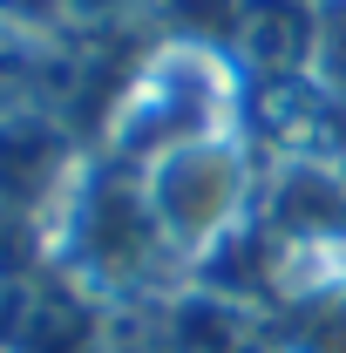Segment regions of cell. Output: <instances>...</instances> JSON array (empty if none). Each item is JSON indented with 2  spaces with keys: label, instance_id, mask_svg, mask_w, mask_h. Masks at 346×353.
<instances>
[{
  "label": "cell",
  "instance_id": "1",
  "mask_svg": "<svg viewBox=\"0 0 346 353\" xmlns=\"http://www.w3.org/2000/svg\"><path fill=\"white\" fill-rule=\"evenodd\" d=\"M170 245L150 218L143 197V170L130 163H102L68 183V197L48 218V272L68 292H95V299H130L156 272H170Z\"/></svg>",
  "mask_w": 346,
  "mask_h": 353
},
{
  "label": "cell",
  "instance_id": "2",
  "mask_svg": "<svg viewBox=\"0 0 346 353\" xmlns=\"http://www.w3.org/2000/svg\"><path fill=\"white\" fill-rule=\"evenodd\" d=\"M143 197H150V218L163 231L170 259L190 265L217 252L231 231H245L258 211V163L231 143V136H204L190 150H170L143 170Z\"/></svg>",
  "mask_w": 346,
  "mask_h": 353
},
{
  "label": "cell",
  "instance_id": "3",
  "mask_svg": "<svg viewBox=\"0 0 346 353\" xmlns=\"http://www.w3.org/2000/svg\"><path fill=\"white\" fill-rule=\"evenodd\" d=\"M252 218L299 259H346V170L340 157H285L258 176Z\"/></svg>",
  "mask_w": 346,
  "mask_h": 353
},
{
  "label": "cell",
  "instance_id": "4",
  "mask_svg": "<svg viewBox=\"0 0 346 353\" xmlns=\"http://www.w3.org/2000/svg\"><path fill=\"white\" fill-rule=\"evenodd\" d=\"M68 183H75V163L54 123H34V116L0 123V211L48 224L54 204L68 197Z\"/></svg>",
  "mask_w": 346,
  "mask_h": 353
},
{
  "label": "cell",
  "instance_id": "5",
  "mask_svg": "<svg viewBox=\"0 0 346 353\" xmlns=\"http://www.w3.org/2000/svg\"><path fill=\"white\" fill-rule=\"evenodd\" d=\"M265 353H346V259H312L272 306Z\"/></svg>",
  "mask_w": 346,
  "mask_h": 353
},
{
  "label": "cell",
  "instance_id": "6",
  "mask_svg": "<svg viewBox=\"0 0 346 353\" xmlns=\"http://www.w3.org/2000/svg\"><path fill=\"white\" fill-rule=\"evenodd\" d=\"M102 353H176V347L156 319L150 326L143 319H116V326H102Z\"/></svg>",
  "mask_w": 346,
  "mask_h": 353
},
{
  "label": "cell",
  "instance_id": "7",
  "mask_svg": "<svg viewBox=\"0 0 346 353\" xmlns=\"http://www.w3.org/2000/svg\"><path fill=\"white\" fill-rule=\"evenodd\" d=\"M75 7H116V0H75Z\"/></svg>",
  "mask_w": 346,
  "mask_h": 353
},
{
  "label": "cell",
  "instance_id": "8",
  "mask_svg": "<svg viewBox=\"0 0 346 353\" xmlns=\"http://www.w3.org/2000/svg\"><path fill=\"white\" fill-rule=\"evenodd\" d=\"M340 170H346V150H340Z\"/></svg>",
  "mask_w": 346,
  "mask_h": 353
}]
</instances>
